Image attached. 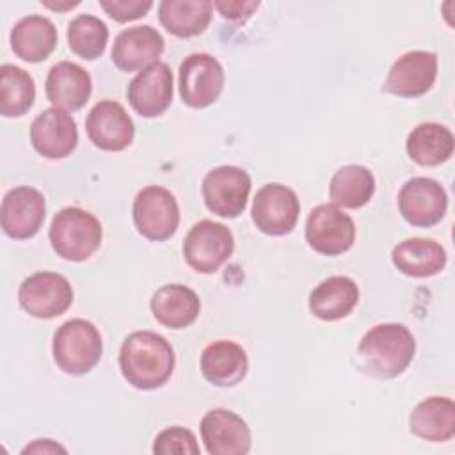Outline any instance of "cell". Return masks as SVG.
<instances>
[{
  "label": "cell",
  "mask_w": 455,
  "mask_h": 455,
  "mask_svg": "<svg viewBox=\"0 0 455 455\" xmlns=\"http://www.w3.org/2000/svg\"><path fill=\"white\" fill-rule=\"evenodd\" d=\"M201 439L210 455H243L251 450L247 423L228 409H212L201 419Z\"/></svg>",
  "instance_id": "obj_18"
},
{
  "label": "cell",
  "mask_w": 455,
  "mask_h": 455,
  "mask_svg": "<svg viewBox=\"0 0 455 455\" xmlns=\"http://www.w3.org/2000/svg\"><path fill=\"white\" fill-rule=\"evenodd\" d=\"M201 190L204 204L212 213L222 219H235L247 206L251 178L240 167L220 165L204 176Z\"/></svg>",
  "instance_id": "obj_10"
},
{
  "label": "cell",
  "mask_w": 455,
  "mask_h": 455,
  "mask_svg": "<svg viewBox=\"0 0 455 455\" xmlns=\"http://www.w3.org/2000/svg\"><path fill=\"white\" fill-rule=\"evenodd\" d=\"M108 28L92 14H78L68 25V44L84 60L98 59L107 46Z\"/></svg>",
  "instance_id": "obj_31"
},
{
  "label": "cell",
  "mask_w": 455,
  "mask_h": 455,
  "mask_svg": "<svg viewBox=\"0 0 455 455\" xmlns=\"http://www.w3.org/2000/svg\"><path fill=\"white\" fill-rule=\"evenodd\" d=\"M224 89V69L210 53H192L180 64V96L192 108L215 103Z\"/></svg>",
  "instance_id": "obj_11"
},
{
  "label": "cell",
  "mask_w": 455,
  "mask_h": 455,
  "mask_svg": "<svg viewBox=\"0 0 455 455\" xmlns=\"http://www.w3.org/2000/svg\"><path fill=\"white\" fill-rule=\"evenodd\" d=\"M119 368L124 380L142 391L162 387L174 370L171 343L151 331L128 334L119 350Z\"/></svg>",
  "instance_id": "obj_1"
},
{
  "label": "cell",
  "mask_w": 455,
  "mask_h": 455,
  "mask_svg": "<svg viewBox=\"0 0 455 455\" xmlns=\"http://www.w3.org/2000/svg\"><path fill=\"white\" fill-rule=\"evenodd\" d=\"M199 451L201 450L194 432L185 427H169L162 430L153 443V453L158 455H197Z\"/></svg>",
  "instance_id": "obj_32"
},
{
  "label": "cell",
  "mask_w": 455,
  "mask_h": 455,
  "mask_svg": "<svg viewBox=\"0 0 455 455\" xmlns=\"http://www.w3.org/2000/svg\"><path fill=\"white\" fill-rule=\"evenodd\" d=\"M46 98L55 108L73 112L82 108L92 91L89 73L69 60L57 62L52 66L46 76Z\"/></svg>",
  "instance_id": "obj_20"
},
{
  "label": "cell",
  "mask_w": 455,
  "mask_h": 455,
  "mask_svg": "<svg viewBox=\"0 0 455 455\" xmlns=\"http://www.w3.org/2000/svg\"><path fill=\"white\" fill-rule=\"evenodd\" d=\"M101 236L100 220L78 206L62 208L53 217L48 231L52 249L68 261H84L92 256L101 243Z\"/></svg>",
  "instance_id": "obj_3"
},
{
  "label": "cell",
  "mask_w": 455,
  "mask_h": 455,
  "mask_svg": "<svg viewBox=\"0 0 455 455\" xmlns=\"http://www.w3.org/2000/svg\"><path fill=\"white\" fill-rule=\"evenodd\" d=\"M30 142L44 158H66L78 144L76 123L66 110L46 108L32 121Z\"/></svg>",
  "instance_id": "obj_15"
},
{
  "label": "cell",
  "mask_w": 455,
  "mask_h": 455,
  "mask_svg": "<svg viewBox=\"0 0 455 455\" xmlns=\"http://www.w3.org/2000/svg\"><path fill=\"white\" fill-rule=\"evenodd\" d=\"M36 100L34 78L21 68L2 64L0 68V112L4 117H20L30 110Z\"/></svg>",
  "instance_id": "obj_30"
},
{
  "label": "cell",
  "mask_w": 455,
  "mask_h": 455,
  "mask_svg": "<svg viewBox=\"0 0 455 455\" xmlns=\"http://www.w3.org/2000/svg\"><path fill=\"white\" fill-rule=\"evenodd\" d=\"M393 265L409 277H432L446 265V251L430 238H407L395 245Z\"/></svg>",
  "instance_id": "obj_25"
},
{
  "label": "cell",
  "mask_w": 455,
  "mask_h": 455,
  "mask_svg": "<svg viewBox=\"0 0 455 455\" xmlns=\"http://www.w3.org/2000/svg\"><path fill=\"white\" fill-rule=\"evenodd\" d=\"M212 5L220 12L224 20L229 21H243L247 20L254 9H258L259 2H229V0H217Z\"/></svg>",
  "instance_id": "obj_34"
},
{
  "label": "cell",
  "mask_w": 455,
  "mask_h": 455,
  "mask_svg": "<svg viewBox=\"0 0 455 455\" xmlns=\"http://www.w3.org/2000/svg\"><path fill=\"white\" fill-rule=\"evenodd\" d=\"M57 46L55 25L39 14L21 18L11 30V48L25 62H41Z\"/></svg>",
  "instance_id": "obj_23"
},
{
  "label": "cell",
  "mask_w": 455,
  "mask_h": 455,
  "mask_svg": "<svg viewBox=\"0 0 455 455\" xmlns=\"http://www.w3.org/2000/svg\"><path fill=\"white\" fill-rule=\"evenodd\" d=\"M437 78V55L425 50L407 52L387 71L382 91L398 98H418L428 92Z\"/></svg>",
  "instance_id": "obj_13"
},
{
  "label": "cell",
  "mask_w": 455,
  "mask_h": 455,
  "mask_svg": "<svg viewBox=\"0 0 455 455\" xmlns=\"http://www.w3.org/2000/svg\"><path fill=\"white\" fill-rule=\"evenodd\" d=\"M46 215L44 196L34 187H16L9 190L0 206L2 229L9 238H32L43 226Z\"/></svg>",
  "instance_id": "obj_14"
},
{
  "label": "cell",
  "mask_w": 455,
  "mask_h": 455,
  "mask_svg": "<svg viewBox=\"0 0 455 455\" xmlns=\"http://www.w3.org/2000/svg\"><path fill=\"white\" fill-rule=\"evenodd\" d=\"M41 4L44 5V7H48V9H52V11H59V12H62V11H69V9H75L76 5H80V2L78 0H57V2H52V0H41Z\"/></svg>",
  "instance_id": "obj_36"
},
{
  "label": "cell",
  "mask_w": 455,
  "mask_h": 455,
  "mask_svg": "<svg viewBox=\"0 0 455 455\" xmlns=\"http://www.w3.org/2000/svg\"><path fill=\"white\" fill-rule=\"evenodd\" d=\"M132 108L142 117H156L172 103V71L165 62H155L139 71L126 89Z\"/></svg>",
  "instance_id": "obj_16"
},
{
  "label": "cell",
  "mask_w": 455,
  "mask_h": 455,
  "mask_svg": "<svg viewBox=\"0 0 455 455\" xmlns=\"http://www.w3.org/2000/svg\"><path fill=\"white\" fill-rule=\"evenodd\" d=\"M18 302L30 316L43 320L55 318L73 304V288L57 272H36L20 284Z\"/></svg>",
  "instance_id": "obj_7"
},
{
  "label": "cell",
  "mask_w": 455,
  "mask_h": 455,
  "mask_svg": "<svg viewBox=\"0 0 455 455\" xmlns=\"http://www.w3.org/2000/svg\"><path fill=\"white\" fill-rule=\"evenodd\" d=\"M411 432L430 443H444L455 435V403L446 396L419 402L409 418Z\"/></svg>",
  "instance_id": "obj_26"
},
{
  "label": "cell",
  "mask_w": 455,
  "mask_h": 455,
  "mask_svg": "<svg viewBox=\"0 0 455 455\" xmlns=\"http://www.w3.org/2000/svg\"><path fill=\"white\" fill-rule=\"evenodd\" d=\"M355 240V226L336 204H318L306 220L307 245L325 256H338L347 252Z\"/></svg>",
  "instance_id": "obj_9"
},
{
  "label": "cell",
  "mask_w": 455,
  "mask_h": 455,
  "mask_svg": "<svg viewBox=\"0 0 455 455\" xmlns=\"http://www.w3.org/2000/svg\"><path fill=\"white\" fill-rule=\"evenodd\" d=\"M375 194V178L370 169L363 165H343L339 167L329 183V197L332 204L341 208H361Z\"/></svg>",
  "instance_id": "obj_29"
},
{
  "label": "cell",
  "mask_w": 455,
  "mask_h": 455,
  "mask_svg": "<svg viewBox=\"0 0 455 455\" xmlns=\"http://www.w3.org/2000/svg\"><path fill=\"white\" fill-rule=\"evenodd\" d=\"M247 368L245 350L229 339L213 341L201 354V373L217 387L236 386L245 377Z\"/></svg>",
  "instance_id": "obj_21"
},
{
  "label": "cell",
  "mask_w": 455,
  "mask_h": 455,
  "mask_svg": "<svg viewBox=\"0 0 455 455\" xmlns=\"http://www.w3.org/2000/svg\"><path fill=\"white\" fill-rule=\"evenodd\" d=\"M359 302V288L347 275L323 279L309 295V311L325 322L345 318Z\"/></svg>",
  "instance_id": "obj_24"
},
{
  "label": "cell",
  "mask_w": 455,
  "mask_h": 455,
  "mask_svg": "<svg viewBox=\"0 0 455 455\" xmlns=\"http://www.w3.org/2000/svg\"><path fill=\"white\" fill-rule=\"evenodd\" d=\"M300 213L297 194L281 183L263 185L251 208V217L256 228L270 236H283L293 231Z\"/></svg>",
  "instance_id": "obj_8"
},
{
  "label": "cell",
  "mask_w": 455,
  "mask_h": 455,
  "mask_svg": "<svg viewBox=\"0 0 455 455\" xmlns=\"http://www.w3.org/2000/svg\"><path fill=\"white\" fill-rule=\"evenodd\" d=\"M101 334L84 318L64 322L53 334V361L68 375H84L101 359Z\"/></svg>",
  "instance_id": "obj_4"
},
{
  "label": "cell",
  "mask_w": 455,
  "mask_h": 455,
  "mask_svg": "<svg viewBox=\"0 0 455 455\" xmlns=\"http://www.w3.org/2000/svg\"><path fill=\"white\" fill-rule=\"evenodd\" d=\"M453 133L439 123H421L407 137L405 149L418 165L432 167L446 162L453 155Z\"/></svg>",
  "instance_id": "obj_28"
},
{
  "label": "cell",
  "mask_w": 455,
  "mask_h": 455,
  "mask_svg": "<svg viewBox=\"0 0 455 455\" xmlns=\"http://www.w3.org/2000/svg\"><path fill=\"white\" fill-rule=\"evenodd\" d=\"M66 451L68 450L64 446H60L52 439H36L21 450L23 455L25 453H66Z\"/></svg>",
  "instance_id": "obj_35"
},
{
  "label": "cell",
  "mask_w": 455,
  "mask_h": 455,
  "mask_svg": "<svg viewBox=\"0 0 455 455\" xmlns=\"http://www.w3.org/2000/svg\"><path fill=\"white\" fill-rule=\"evenodd\" d=\"M151 313L162 325L169 329H185L196 322L201 311L199 297L185 284H164L149 302Z\"/></svg>",
  "instance_id": "obj_22"
},
{
  "label": "cell",
  "mask_w": 455,
  "mask_h": 455,
  "mask_svg": "<svg viewBox=\"0 0 455 455\" xmlns=\"http://www.w3.org/2000/svg\"><path fill=\"white\" fill-rule=\"evenodd\" d=\"M164 52V37L149 25H137L117 34L112 46L114 64L124 71H142L158 62Z\"/></svg>",
  "instance_id": "obj_19"
},
{
  "label": "cell",
  "mask_w": 455,
  "mask_h": 455,
  "mask_svg": "<svg viewBox=\"0 0 455 455\" xmlns=\"http://www.w3.org/2000/svg\"><path fill=\"white\" fill-rule=\"evenodd\" d=\"M100 7L116 21L126 23L148 14L153 7L151 0H100Z\"/></svg>",
  "instance_id": "obj_33"
},
{
  "label": "cell",
  "mask_w": 455,
  "mask_h": 455,
  "mask_svg": "<svg viewBox=\"0 0 455 455\" xmlns=\"http://www.w3.org/2000/svg\"><path fill=\"white\" fill-rule=\"evenodd\" d=\"M398 208L411 226L432 228L443 220L448 208V196L439 181L418 176L405 181L400 188Z\"/></svg>",
  "instance_id": "obj_12"
},
{
  "label": "cell",
  "mask_w": 455,
  "mask_h": 455,
  "mask_svg": "<svg viewBox=\"0 0 455 455\" xmlns=\"http://www.w3.org/2000/svg\"><path fill=\"white\" fill-rule=\"evenodd\" d=\"M235 240L228 226L215 220L196 222L183 240V256L199 274L217 272L233 254Z\"/></svg>",
  "instance_id": "obj_5"
},
{
  "label": "cell",
  "mask_w": 455,
  "mask_h": 455,
  "mask_svg": "<svg viewBox=\"0 0 455 455\" xmlns=\"http://www.w3.org/2000/svg\"><path fill=\"white\" fill-rule=\"evenodd\" d=\"M132 213L137 231L151 242L171 238L180 224L176 197L171 190L158 185H149L137 194Z\"/></svg>",
  "instance_id": "obj_6"
},
{
  "label": "cell",
  "mask_w": 455,
  "mask_h": 455,
  "mask_svg": "<svg viewBox=\"0 0 455 455\" xmlns=\"http://www.w3.org/2000/svg\"><path fill=\"white\" fill-rule=\"evenodd\" d=\"M91 142L103 151L126 149L135 135V126L124 107L112 100L96 103L85 121Z\"/></svg>",
  "instance_id": "obj_17"
},
{
  "label": "cell",
  "mask_w": 455,
  "mask_h": 455,
  "mask_svg": "<svg viewBox=\"0 0 455 455\" xmlns=\"http://www.w3.org/2000/svg\"><path fill=\"white\" fill-rule=\"evenodd\" d=\"M416 341L402 323H379L371 327L357 347L359 368L373 379H395L412 363Z\"/></svg>",
  "instance_id": "obj_2"
},
{
  "label": "cell",
  "mask_w": 455,
  "mask_h": 455,
  "mask_svg": "<svg viewBox=\"0 0 455 455\" xmlns=\"http://www.w3.org/2000/svg\"><path fill=\"white\" fill-rule=\"evenodd\" d=\"M212 9L213 5L208 0H162L158 4V20L169 34L194 37L210 25Z\"/></svg>",
  "instance_id": "obj_27"
}]
</instances>
